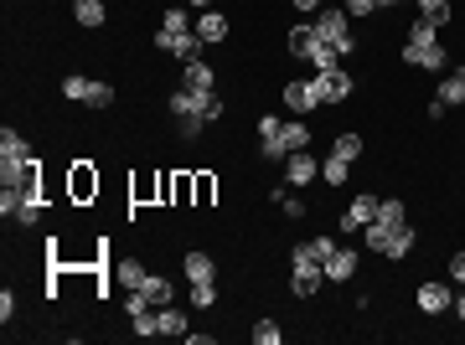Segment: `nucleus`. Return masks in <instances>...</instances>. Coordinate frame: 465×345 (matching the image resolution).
Segmentation results:
<instances>
[{"instance_id":"nucleus-2","label":"nucleus","mask_w":465,"mask_h":345,"mask_svg":"<svg viewBox=\"0 0 465 345\" xmlns=\"http://www.w3.org/2000/svg\"><path fill=\"white\" fill-rule=\"evenodd\" d=\"M36 155H31V144L21 140V129H0V186H36Z\"/></svg>"},{"instance_id":"nucleus-44","label":"nucleus","mask_w":465,"mask_h":345,"mask_svg":"<svg viewBox=\"0 0 465 345\" xmlns=\"http://www.w3.org/2000/svg\"><path fill=\"white\" fill-rule=\"evenodd\" d=\"M176 5H186V11H207L213 0H176Z\"/></svg>"},{"instance_id":"nucleus-18","label":"nucleus","mask_w":465,"mask_h":345,"mask_svg":"<svg viewBox=\"0 0 465 345\" xmlns=\"http://www.w3.org/2000/svg\"><path fill=\"white\" fill-rule=\"evenodd\" d=\"M191 31H197V36H202L207 47H217V42H228V16L207 5V11H197V27H191Z\"/></svg>"},{"instance_id":"nucleus-16","label":"nucleus","mask_w":465,"mask_h":345,"mask_svg":"<svg viewBox=\"0 0 465 345\" xmlns=\"http://www.w3.org/2000/svg\"><path fill=\"white\" fill-rule=\"evenodd\" d=\"M182 88H197V93H217V73L207 58L197 62H182Z\"/></svg>"},{"instance_id":"nucleus-3","label":"nucleus","mask_w":465,"mask_h":345,"mask_svg":"<svg viewBox=\"0 0 465 345\" xmlns=\"http://www.w3.org/2000/svg\"><path fill=\"white\" fill-rule=\"evenodd\" d=\"M408 67H424V73H450V47L439 42V31L430 27V21H414L408 27V42H403L399 52Z\"/></svg>"},{"instance_id":"nucleus-24","label":"nucleus","mask_w":465,"mask_h":345,"mask_svg":"<svg viewBox=\"0 0 465 345\" xmlns=\"http://www.w3.org/2000/svg\"><path fill=\"white\" fill-rule=\"evenodd\" d=\"M140 294L151 299L155 310H160V304H176V284H171L166 273H151V279H145V288H140Z\"/></svg>"},{"instance_id":"nucleus-22","label":"nucleus","mask_w":465,"mask_h":345,"mask_svg":"<svg viewBox=\"0 0 465 345\" xmlns=\"http://www.w3.org/2000/svg\"><path fill=\"white\" fill-rule=\"evenodd\" d=\"M73 21L89 27V31H98L104 21H109V5H104V0H73Z\"/></svg>"},{"instance_id":"nucleus-7","label":"nucleus","mask_w":465,"mask_h":345,"mask_svg":"<svg viewBox=\"0 0 465 345\" xmlns=\"http://www.w3.org/2000/svg\"><path fill=\"white\" fill-rule=\"evenodd\" d=\"M310 88H315V104H321V109H331V104H346V98H352L357 78H352L346 67H337V73H315Z\"/></svg>"},{"instance_id":"nucleus-38","label":"nucleus","mask_w":465,"mask_h":345,"mask_svg":"<svg viewBox=\"0 0 465 345\" xmlns=\"http://www.w3.org/2000/svg\"><path fill=\"white\" fill-rule=\"evenodd\" d=\"M191 304H197V310H213L217 304V284H191Z\"/></svg>"},{"instance_id":"nucleus-12","label":"nucleus","mask_w":465,"mask_h":345,"mask_svg":"<svg viewBox=\"0 0 465 345\" xmlns=\"http://www.w3.org/2000/svg\"><path fill=\"white\" fill-rule=\"evenodd\" d=\"M377 217V196L372 191H357L352 202H346V211H341V237H352V232H362Z\"/></svg>"},{"instance_id":"nucleus-17","label":"nucleus","mask_w":465,"mask_h":345,"mask_svg":"<svg viewBox=\"0 0 465 345\" xmlns=\"http://www.w3.org/2000/svg\"><path fill=\"white\" fill-rule=\"evenodd\" d=\"M414 242H419V232L408 227V222H403V227H393L388 232V242H383V253H377V258H388V263H403L408 258V253H414Z\"/></svg>"},{"instance_id":"nucleus-42","label":"nucleus","mask_w":465,"mask_h":345,"mask_svg":"<svg viewBox=\"0 0 465 345\" xmlns=\"http://www.w3.org/2000/svg\"><path fill=\"white\" fill-rule=\"evenodd\" d=\"M450 284H465V248L450 253Z\"/></svg>"},{"instance_id":"nucleus-15","label":"nucleus","mask_w":465,"mask_h":345,"mask_svg":"<svg viewBox=\"0 0 465 345\" xmlns=\"http://www.w3.org/2000/svg\"><path fill=\"white\" fill-rule=\"evenodd\" d=\"M357 268H362L357 248H337V253L326 258V284H352V279H357Z\"/></svg>"},{"instance_id":"nucleus-28","label":"nucleus","mask_w":465,"mask_h":345,"mask_svg":"<svg viewBox=\"0 0 465 345\" xmlns=\"http://www.w3.org/2000/svg\"><path fill=\"white\" fill-rule=\"evenodd\" d=\"M155 315H160V335H176V341H186V330H191V325H186V315L176 310V304H160Z\"/></svg>"},{"instance_id":"nucleus-9","label":"nucleus","mask_w":465,"mask_h":345,"mask_svg":"<svg viewBox=\"0 0 465 345\" xmlns=\"http://www.w3.org/2000/svg\"><path fill=\"white\" fill-rule=\"evenodd\" d=\"M259 155L269 160V165H284V119L279 114H259Z\"/></svg>"},{"instance_id":"nucleus-35","label":"nucleus","mask_w":465,"mask_h":345,"mask_svg":"<svg viewBox=\"0 0 465 345\" xmlns=\"http://www.w3.org/2000/svg\"><path fill=\"white\" fill-rule=\"evenodd\" d=\"M129 325H135V335H140V341L160 335V315H155V304H151V310H140V315H129Z\"/></svg>"},{"instance_id":"nucleus-39","label":"nucleus","mask_w":465,"mask_h":345,"mask_svg":"<svg viewBox=\"0 0 465 345\" xmlns=\"http://www.w3.org/2000/svg\"><path fill=\"white\" fill-rule=\"evenodd\" d=\"M191 191H197V206H213L217 180H213V175H197V180H191Z\"/></svg>"},{"instance_id":"nucleus-23","label":"nucleus","mask_w":465,"mask_h":345,"mask_svg":"<svg viewBox=\"0 0 465 345\" xmlns=\"http://www.w3.org/2000/svg\"><path fill=\"white\" fill-rule=\"evenodd\" d=\"M419 5V21H430L434 31H445L455 21V11H450V0H414Z\"/></svg>"},{"instance_id":"nucleus-26","label":"nucleus","mask_w":465,"mask_h":345,"mask_svg":"<svg viewBox=\"0 0 465 345\" xmlns=\"http://www.w3.org/2000/svg\"><path fill=\"white\" fill-rule=\"evenodd\" d=\"M362 150H368V140L357 129H341L337 140H331V155H341V160H362Z\"/></svg>"},{"instance_id":"nucleus-34","label":"nucleus","mask_w":465,"mask_h":345,"mask_svg":"<svg viewBox=\"0 0 465 345\" xmlns=\"http://www.w3.org/2000/svg\"><path fill=\"white\" fill-rule=\"evenodd\" d=\"M300 248H306V253H310L315 263H326V258H331V253L341 248V242L331 237V232H321V237H310V242H300Z\"/></svg>"},{"instance_id":"nucleus-32","label":"nucleus","mask_w":465,"mask_h":345,"mask_svg":"<svg viewBox=\"0 0 465 345\" xmlns=\"http://www.w3.org/2000/svg\"><path fill=\"white\" fill-rule=\"evenodd\" d=\"M284 150H290V155H295V150H310V124L306 119H295V124L284 119Z\"/></svg>"},{"instance_id":"nucleus-21","label":"nucleus","mask_w":465,"mask_h":345,"mask_svg":"<svg viewBox=\"0 0 465 345\" xmlns=\"http://www.w3.org/2000/svg\"><path fill=\"white\" fill-rule=\"evenodd\" d=\"M284 47H290V58H300V62H306V52L315 47V16L295 21V27H290V36H284Z\"/></svg>"},{"instance_id":"nucleus-45","label":"nucleus","mask_w":465,"mask_h":345,"mask_svg":"<svg viewBox=\"0 0 465 345\" xmlns=\"http://www.w3.org/2000/svg\"><path fill=\"white\" fill-rule=\"evenodd\" d=\"M388 5H414V0H383V11H388Z\"/></svg>"},{"instance_id":"nucleus-37","label":"nucleus","mask_w":465,"mask_h":345,"mask_svg":"<svg viewBox=\"0 0 465 345\" xmlns=\"http://www.w3.org/2000/svg\"><path fill=\"white\" fill-rule=\"evenodd\" d=\"M253 341H259V345H279V341H284V330H279L275 319H259V325H253Z\"/></svg>"},{"instance_id":"nucleus-1","label":"nucleus","mask_w":465,"mask_h":345,"mask_svg":"<svg viewBox=\"0 0 465 345\" xmlns=\"http://www.w3.org/2000/svg\"><path fill=\"white\" fill-rule=\"evenodd\" d=\"M166 109H171V119H176L182 140H197L207 124H217V119L228 114V104H222L217 93H197V88H176Z\"/></svg>"},{"instance_id":"nucleus-46","label":"nucleus","mask_w":465,"mask_h":345,"mask_svg":"<svg viewBox=\"0 0 465 345\" xmlns=\"http://www.w3.org/2000/svg\"><path fill=\"white\" fill-rule=\"evenodd\" d=\"M377 5H383V0H377Z\"/></svg>"},{"instance_id":"nucleus-41","label":"nucleus","mask_w":465,"mask_h":345,"mask_svg":"<svg viewBox=\"0 0 465 345\" xmlns=\"http://www.w3.org/2000/svg\"><path fill=\"white\" fill-rule=\"evenodd\" d=\"M341 5H346V16H352V21H362V16H372V11H383L377 0H341Z\"/></svg>"},{"instance_id":"nucleus-30","label":"nucleus","mask_w":465,"mask_h":345,"mask_svg":"<svg viewBox=\"0 0 465 345\" xmlns=\"http://www.w3.org/2000/svg\"><path fill=\"white\" fill-rule=\"evenodd\" d=\"M372 222H377V227H403V222H408V211H403V202L399 196H388V202H377V217H372Z\"/></svg>"},{"instance_id":"nucleus-4","label":"nucleus","mask_w":465,"mask_h":345,"mask_svg":"<svg viewBox=\"0 0 465 345\" xmlns=\"http://www.w3.org/2000/svg\"><path fill=\"white\" fill-rule=\"evenodd\" d=\"M315 36H321L326 47H337L341 58L357 52V36H352V16H346V5H321V11H315Z\"/></svg>"},{"instance_id":"nucleus-6","label":"nucleus","mask_w":465,"mask_h":345,"mask_svg":"<svg viewBox=\"0 0 465 345\" xmlns=\"http://www.w3.org/2000/svg\"><path fill=\"white\" fill-rule=\"evenodd\" d=\"M321 284H326V263H315L306 248H295L290 253V294L310 299V294H321Z\"/></svg>"},{"instance_id":"nucleus-10","label":"nucleus","mask_w":465,"mask_h":345,"mask_svg":"<svg viewBox=\"0 0 465 345\" xmlns=\"http://www.w3.org/2000/svg\"><path fill=\"white\" fill-rule=\"evenodd\" d=\"M414 304H419L424 315H450V310H455V284L424 279V284H419V294H414Z\"/></svg>"},{"instance_id":"nucleus-8","label":"nucleus","mask_w":465,"mask_h":345,"mask_svg":"<svg viewBox=\"0 0 465 345\" xmlns=\"http://www.w3.org/2000/svg\"><path fill=\"white\" fill-rule=\"evenodd\" d=\"M151 47H155V52H166V58L197 62V58H202V47H207V42H202L197 31H182V36H176V31H155V36H151Z\"/></svg>"},{"instance_id":"nucleus-25","label":"nucleus","mask_w":465,"mask_h":345,"mask_svg":"<svg viewBox=\"0 0 465 345\" xmlns=\"http://www.w3.org/2000/svg\"><path fill=\"white\" fill-rule=\"evenodd\" d=\"M306 62H310V67H315V73H337V67H341V62H346V58H341L337 47H326V42L315 36V47H310V52H306Z\"/></svg>"},{"instance_id":"nucleus-20","label":"nucleus","mask_w":465,"mask_h":345,"mask_svg":"<svg viewBox=\"0 0 465 345\" xmlns=\"http://www.w3.org/2000/svg\"><path fill=\"white\" fill-rule=\"evenodd\" d=\"M434 98H439L445 109H461V104H465V67L445 73V78H439V88H434Z\"/></svg>"},{"instance_id":"nucleus-11","label":"nucleus","mask_w":465,"mask_h":345,"mask_svg":"<svg viewBox=\"0 0 465 345\" xmlns=\"http://www.w3.org/2000/svg\"><path fill=\"white\" fill-rule=\"evenodd\" d=\"M310 180H321V160H315L310 150H295V155H284V186L306 191Z\"/></svg>"},{"instance_id":"nucleus-29","label":"nucleus","mask_w":465,"mask_h":345,"mask_svg":"<svg viewBox=\"0 0 465 345\" xmlns=\"http://www.w3.org/2000/svg\"><path fill=\"white\" fill-rule=\"evenodd\" d=\"M191 27H197V16H191L186 5H166V11H160V31H176V36H182V31H191Z\"/></svg>"},{"instance_id":"nucleus-43","label":"nucleus","mask_w":465,"mask_h":345,"mask_svg":"<svg viewBox=\"0 0 465 345\" xmlns=\"http://www.w3.org/2000/svg\"><path fill=\"white\" fill-rule=\"evenodd\" d=\"M290 5H295L300 16H315V11H321V0H290Z\"/></svg>"},{"instance_id":"nucleus-5","label":"nucleus","mask_w":465,"mask_h":345,"mask_svg":"<svg viewBox=\"0 0 465 345\" xmlns=\"http://www.w3.org/2000/svg\"><path fill=\"white\" fill-rule=\"evenodd\" d=\"M0 217L16 227H36L42 222V191L36 186H0Z\"/></svg>"},{"instance_id":"nucleus-13","label":"nucleus","mask_w":465,"mask_h":345,"mask_svg":"<svg viewBox=\"0 0 465 345\" xmlns=\"http://www.w3.org/2000/svg\"><path fill=\"white\" fill-rule=\"evenodd\" d=\"M279 98H284V109H290V114H315V109H321V104H315V88H310V78H295V83H284L279 88Z\"/></svg>"},{"instance_id":"nucleus-31","label":"nucleus","mask_w":465,"mask_h":345,"mask_svg":"<svg viewBox=\"0 0 465 345\" xmlns=\"http://www.w3.org/2000/svg\"><path fill=\"white\" fill-rule=\"evenodd\" d=\"M89 93H93V78H83V73H67L62 78V98L67 104H89Z\"/></svg>"},{"instance_id":"nucleus-27","label":"nucleus","mask_w":465,"mask_h":345,"mask_svg":"<svg viewBox=\"0 0 465 345\" xmlns=\"http://www.w3.org/2000/svg\"><path fill=\"white\" fill-rule=\"evenodd\" d=\"M98 196V171L93 165H73V202H89Z\"/></svg>"},{"instance_id":"nucleus-33","label":"nucleus","mask_w":465,"mask_h":345,"mask_svg":"<svg viewBox=\"0 0 465 345\" xmlns=\"http://www.w3.org/2000/svg\"><path fill=\"white\" fill-rule=\"evenodd\" d=\"M346 175H352V160H341V155H326V160H321V180H326V186H341Z\"/></svg>"},{"instance_id":"nucleus-19","label":"nucleus","mask_w":465,"mask_h":345,"mask_svg":"<svg viewBox=\"0 0 465 345\" xmlns=\"http://www.w3.org/2000/svg\"><path fill=\"white\" fill-rule=\"evenodd\" d=\"M145 279H151V268H145L140 258H114V284L120 288L135 294V288H145Z\"/></svg>"},{"instance_id":"nucleus-14","label":"nucleus","mask_w":465,"mask_h":345,"mask_svg":"<svg viewBox=\"0 0 465 345\" xmlns=\"http://www.w3.org/2000/svg\"><path fill=\"white\" fill-rule=\"evenodd\" d=\"M182 273H186V284H217V258L207 248H191L182 258Z\"/></svg>"},{"instance_id":"nucleus-40","label":"nucleus","mask_w":465,"mask_h":345,"mask_svg":"<svg viewBox=\"0 0 465 345\" xmlns=\"http://www.w3.org/2000/svg\"><path fill=\"white\" fill-rule=\"evenodd\" d=\"M16 310H21V299H16V288H0V319L11 325V319H16Z\"/></svg>"},{"instance_id":"nucleus-36","label":"nucleus","mask_w":465,"mask_h":345,"mask_svg":"<svg viewBox=\"0 0 465 345\" xmlns=\"http://www.w3.org/2000/svg\"><path fill=\"white\" fill-rule=\"evenodd\" d=\"M114 98H120V88H114V83H98V78H93L89 109H114Z\"/></svg>"}]
</instances>
